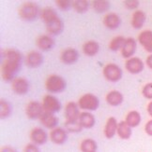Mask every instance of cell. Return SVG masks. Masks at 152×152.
<instances>
[{
  "instance_id": "cell-1",
  "label": "cell",
  "mask_w": 152,
  "mask_h": 152,
  "mask_svg": "<svg viewBox=\"0 0 152 152\" xmlns=\"http://www.w3.org/2000/svg\"><path fill=\"white\" fill-rule=\"evenodd\" d=\"M3 61L1 65V74L3 80L6 82H12L15 75L21 69L22 54L18 50L7 49L2 53Z\"/></svg>"
},
{
  "instance_id": "cell-2",
  "label": "cell",
  "mask_w": 152,
  "mask_h": 152,
  "mask_svg": "<svg viewBox=\"0 0 152 152\" xmlns=\"http://www.w3.org/2000/svg\"><path fill=\"white\" fill-rule=\"evenodd\" d=\"M41 18L46 25V29L50 35H60L64 30V23L53 8H44L41 11Z\"/></svg>"
},
{
  "instance_id": "cell-3",
  "label": "cell",
  "mask_w": 152,
  "mask_h": 152,
  "mask_svg": "<svg viewBox=\"0 0 152 152\" xmlns=\"http://www.w3.org/2000/svg\"><path fill=\"white\" fill-rule=\"evenodd\" d=\"M42 10H39V8L37 3L35 2H24L19 9V16L24 21L32 22L37 19L38 15L41 13Z\"/></svg>"
},
{
  "instance_id": "cell-4",
  "label": "cell",
  "mask_w": 152,
  "mask_h": 152,
  "mask_svg": "<svg viewBox=\"0 0 152 152\" xmlns=\"http://www.w3.org/2000/svg\"><path fill=\"white\" fill-rule=\"evenodd\" d=\"M66 80L58 75H51L46 79L45 88L50 94H60L66 90Z\"/></svg>"
},
{
  "instance_id": "cell-5",
  "label": "cell",
  "mask_w": 152,
  "mask_h": 152,
  "mask_svg": "<svg viewBox=\"0 0 152 152\" xmlns=\"http://www.w3.org/2000/svg\"><path fill=\"white\" fill-rule=\"evenodd\" d=\"M79 108L87 111H95L100 107L99 98L92 94H85L82 95L78 100Z\"/></svg>"
},
{
  "instance_id": "cell-6",
  "label": "cell",
  "mask_w": 152,
  "mask_h": 152,
  "mask_svg": "<svg viewBox=\"0 0 152 152\" xmlns=\"http://www.w3.org/2000/svg\"><path fill=\"white\" fill-rule=\"evenodd\" d=\"M103 77L111 82H117L122 78L123 72L122 69L116 64H108L103 67L102 70Z\"/></svg>"
},
{
  "instance_id": "cell-7",
  "label": "cell",
  "mask_w": 152,
  "mask_h": 152,
  "mask_svg": "<svg viewBox=\"0 0 152 152\" xmlns=\"http://www.w3.org/2000/svg\"><path fill=\"white\" fill-rule=\"evenodd\" d=\"M42 107L45 112L55 114L61 109V103L58 99L52 94H46L42 99Z\"/></svg>"
},
{
  "instance_id": "cell-8",
  "label": "cell",
  "mask_w": 152,
  "mask_h": 152,
  "mask_svg": "<svg viewBox=\"0 0 152 152\" xmlns=\"http://www.w3.org/2000/svg\"><path fill=\"white\" fill-rule=\"evenodd\" d=\"M44 112L42 104L37 101H30L25 107V115L29 120H37L39 118Z\"/></svg>"
},
{
  "instance_id": "cell-9",
  "label": "cell",
  "mask_w": 152,
  "mask_h": 152,
  "mask_svg": "<svg viewBox=\"0 0 152 152\" xmlns=\"http://www.w3.org/2000/svg\"><path fill=\"white\" fill-rule=\"evenodd\" d=\"M11 90L18 95H24L29 90V82L24 77H15L11 82Z\"/></svg>"
},
{
  "instance_id": "cell-10",
  "label": "cell",
  "mask_w": 152,
  "mask_h": 152,
  "mask_svg": "<svg viewBox=\"0 0 152 152\" xmlns=\"http://www.w3.org/2000/svg\"><path fill=\"white\" fill-rule=\"evenodd\" d=\"M30 139L33 144L37 145V146H42L49 139V134H47L44 129L42 128H34L30 133Z\"/></svg>"
},
{
  "instance_id": "cell-11",
  "label": "cell",
  "mask_w": 152,
  "mask_h": 152,
  "mask_svg": "<svg viewBox=\"0 0 152 152\" xmlns=\"http://www.w3.org/2000/svg\"><path fill=\"white\" fill-rule=\"evenodd\" d=\"M65 121H78L80 117L79 105L74 102H69L65 107Z\"/></svg>"
},
{
  "instance_id": "cell-12",
  "label": "cell",
  "mask_w": 152,
  "mask_h": 152,
  "mask_svg": "<svg viewBox=\"0 0 152 152\" xmlns=\"http://www.w3.org/2000/svg\"><path fill=\"white\" fill-rule=\"evenodd\" d=\"M125 67H126V70L130 74H139L144 70L145 64L143 63V61L140 58L138 57H131L130 59H128L127 62L125 63Z\"/></svg>"
},
{
  "instance_id": "cell-13",
  "label": "cell",
  "mask_w": 152,
  "mask_h": 152,
  "mask_svg": "<svg viewBox=\"0 0 152 152\" xmlns=\"http://www.w3.org/2000/svg\"><path fill=\"white\" fill-rule=\"evenodd\" d=\"M49 138L56 145H63L68 139L67 131H66V129H63L61 127H56L51 130Z\"/></svg>"
},
{
  "instance_id": "cell-14",
  "label": "cell",
  "mask_w": 152,
  "mask_h": 152,
  "mask_svg": "<svg viewBox=\"0 0 152 152\" xmlns=\"http://www.w3.org/2000/svg\"><path fill=\"white\" fill-rule=\"evenodd\" d=\"M43 64V56L41 52L33 50L30 51L26 56L25 64L30 68H37L39 67Z\"/></svg>"
},
{
  "instance_id": "cell-15",
  "label": "cell",
  "mask_w": 152,
  "mask_h": 152,
  "mask_svg": "<svg viewBox=\"0 0 152 152\" xmlns=\"http://www.w3.org/2000/svg\"><path fill=\"white\" fill-rule=\"evenodd\" d=\"M39 121L42 124V126H44L46 129L53 130L57 127L58 118L55 114L44 111L42 115L41 116V118H39Z\"/></svg>"
},
{
  "instance_id": "cell-16",
  "label": "cell",
  "mask_w": 152,
  "mask_h": 152,
  "mask_svg": "<svg viewBox=\"0 0 152 152\" xmlns=\"http://www.w3.org/2000/svg\"><path fill=\"white\" fill-rule=\"evenodd\" d=\"M136 49H137V43L135 41V39L133 37H128L126 38V41H125L121 49V54L124 58L130 59L135 53Z\"/></svg>"
},
{
  "instance_id": "cell-17",
  "label": "cell",
  "mask_w": 152,
  "mask_h": 152,
  "mask_svg": "<svg viewBox=\"0 0 152 152\" xmlns=\"http://www.w3.org/2000/svg\"><path fill=\"white\" fill-rule=\"evenodd\" d=\"M121 23V19L119 15H117L116 13L110 12L107 15H105L103 18V24L106 28L115 30L117 29L120 26Z\"/></svg>"
},
{
  "instance_id": "cell-18",
  "label": "cell",
  "mask_w": 152,
  "mask_h": 152,
  "mask_svg": "<svg viewBox=\"0 0 152 152\" xmlns=\"http://www.w3.org/2000/svg\"><path fill=\"white\" fill-rule=\"evenodd\" d=\"M37 46L39 50H42L43 51H48L53 50V48L55 47L56 42L54 40L51 36L48 35H42V36H39L37 38Z\"/></svg>"
},
{
  "instance_id": "cell-19",
  "label": "cell",
  "mask_w": 152,
  "mask_h": 152,
  "mask_svg": "<svg viewBox=\"0 0 152 152\" xmlns=\"http://www.w3.org/2000/svg\"><path fill=\"white\" fill-rule=\"evenodd\" d=\"M117 127H118V123H117L116 118L114 117L108 118L106 123H105L104 130H103L105 137H106L107 139H112V138L116 134Z\"/></svg>"
},
{
  "instance_id": "cell-20",
  "label": "cell",
  "mask_w": 152,
  "mask_h": 152,
  "mask_svg": "<svg viewBox=\"0 0 152 152\" xmlns=\"http://www.w3.org/2000/svg\"><path fill=\"white\" fill-rule=\"evenodd\" d=\"M60 58L61 61L66 64H75L79 59V52L73 48H68L62 51Z\"/></svg>"
},
{
  "instance_id": "cell-21",
  "label": "cell",
  "mask_w": 152,
  "mask_h": 152,
  "mask_svg": "<svg viewBox=\"0 0 152 152\" xmlns=\"http://www.w3.org/2000/svg\"><path fill=\"white\" fill-rule=\"evenodd\" d=\"M138 41L143 46V48L145 50L152 54V31L151 30L143 31L138 36Z\"/></svg>"
},
{
  "instance_id": "cell-22",
  "label": "cell",
  "mask_w": 152,
  "mask_h": 152,
  "mask_svg": "<svg viewBox=\"0 0 152 152\" xmlns=\"http://www.w3.org/2000/svg\"><path fill=\"white\" fill-rule=\"evenodd\" d=\"M79 122H80L83 129H91L94 127L96 123V120L93 114L88 111L82 112L79 117Z\"/></svg>"
},
{
  "instance_id": "cell-23",
  "label": "cell",
  "mask_w": 152,
  "mask_h": 152,
  "mask_svg": "<svg viewBox=\"0 0 152 152\" xmlns=\"http://www.w3.org/2000/svg\"><path fill=\"white\" fill-rule=\"evenodd\" d=\"M147 15L143 10H136L133 12V16H131V26L134 29H140L143 27L144 23H146Z\"/></svg>"
},
{
  "instance_id": "cell-24",
  "label": "cell",
  "mask_w": 152,
  "mask_h": 152,
  "mask_svg": "<svg viewBox=\"0 0 152 152\" xmlns=\"http://www.w3.org/2000/svg\"><path fill=\"white\" fill-rule=\"evenodd\" d=\"M123 94L118 91H111L106 95V102L112 107H117L123 103Z\"/></svg>"
},
{
  "instance_id": "cell-25",
  "label": "cell",
  "mask_w": 152,
  "mask_h": 152,
  "mask_svg": "<svg viewBox=\"0 0 152 152\" xmlns=\"http://www.w3.org/2000/svg\"><path fill=\"white\" fill-rule=\"evenodd\" d=\"M116 134L118 136H119V138H121V139L128 140L130 138L131 134H133V131H131V127L129 126L126 121H122L120 122H118Z\"/></svg>"
},
{
  "instance_id": "cell-26",
  "label": "cell",
  "mask_w": 152,
  "mask_h": 152,
  "mask_svg": "<svg viewBox=\"0 0 152 152\" xmlns=\"http://www.w3.org/2000/svg\"><path fill=\"white\" fill-rule=\"evenodd\" d=\"M141 120H142V118L139 112L136 110H131L127 114L125 121H126L129 126H130L131 128H135L140 124Z\"/></svg>"
},
{
  "instance_id": "cell-27",
  "label": "cell",
  "mask_w": 152,
  "mask_h": 152,
  "mask_svg": "<svg viewBox=\"0 0 152 152\" xmlns=\"http://www.w3.org/2000/svg\"><path fill=\"white\" fill-rule=\"evenodd\" d=\"M99 50H100V45H99L97 41H94V40L87 41L83 45V51H84V53L87 56L96 55L99 52Z\"/></svg>"
},
{
  "instance_id": "cell-28",
  "label": "cell",
  "mask_w": 152,
  "mask_h": 152,
  "mask_svg": "<svg viewBox=\"0 0 152 152\" xmlns=\"http://www.w3.org/2000/svg\"><path fill=\"white\" fill-rule=\"evenodd\" d=\"M97 148V142L92 138H85L80 143V150L82 152H96Z\"/></svg>"
},
{
  "instance_id": "cell-29",
  "label": "cell",
  "mask_w": 152,
  "mask_h": 152,
  "mask_svg": "<svg viewBox=\"0 0 152 152\" xmlns=\"http://www.w3.org/2000/svg\"><path fill=\"white\" fill-rule=\"evenodd\" d=\"M111 3L107 0H95L92 1V8L98 13H103L109 10Z\"/></svg>"
},
{
  "instance_id": "cell-30",
  "label": "cell",
  "mask_w": 152,
  "mask_h": 152,
  "mask_svg": "<svg viewBox=\"0 0 152 152\" xmlns=\"http://www.w3.org/2000/svg\"><path fill=\"white\" fill-rule=\"evenodd\" d=\"M12 112V107L11 104L4 99L0 100V117H1L2 120L4 118H9Z\"/></svg>"
},
{
  "instance_id": "cell-31",
  "label": "cell",
  "mask_w": 152,
  "mask_h": 152,
  "mask_svg": "<svg viewBox=\"0 0 152 152\" xmlns=\"http://www.w3.org/2000/svg\"><path fill=\"white\" fill-rule=\"evenodd\" d=\"M126 41V38L122 36H117L114 37L109 43V49L112 51H117L118 50H121L123 45Z\"/></svg>"
},
{
  "instance_id": "cell-32",
  "label": "cell",
  "mask_w": 152,
  "mask_h": 152,
  "mask_svg": "<svg viewBox=\"0 0 152 152\" xmlns=\"http://www.w3.org/2000/svg\"><path fill=\"white\" fill-rule=\"evenodd\" d=\"M89 8V2L87 0H75L72 1V9L77 13L87 12Z\"/></svg>"
},
{
  "instance_id": "cell-33",
  "label": "cell",
  "mask_w": 152,
  "mask_h": 152,
  "mask_svg": "<svg viewBox=\"0 0 152 152\" xmlns=\"http://www.w3.org/2000/svg\"><path fill=\"white\" fill-rule=\"evenodd\" d=\"M65 129L70 133H80L83 130L80 122L78 121H65Z\"/></svg>"
},
{
  "instance_id": "cell-34",
  "label": "cell",
  "mask_w": 152,
  "mask_h": 152,
  "mask_svg": "<svg viewBox=\"0 0 152 152\" xmlns=\"http://www.w3.org/2000/svg\"><path fill=\"white\" fill-rule=\"evenodd\" d=\"M56 4L62 10H68L72 7V1L70 0H56Z\"/></svg>"
},
{
  "instance_id": "cell-35",
  "label": "cell",
  "mask_w": 152,
  "mask_h": 152,
  "mask_svg": "<svg viewBox=\"0 0 152 152\" xmlns=\"http://www.w3.org/2000/svg\"><path fill=\"white\" fill-rule=\"evenodd\" d=\"M142 94L145 98L152 100V82L148 83L144 86L142 90Z\"/></svg>"
},
{
  "instance_id": "cell-36",
  "label": "cell",
  "mask_w": 152,
  "mask_h": 152,
  "mask_svg": "<svg viewBox=\"0 0 152 152\" xmlns=\"http://www.w3.org/2000/svg\"><path fill=\"white\" fill-rule=\"evenodd\" d=\"M124 6L126 7L128 10H135L139 7L140 2L137 1V0H126L124 1Z\"/></svg>"
},
{
  "instance_id": "cell-37",
  "label": "cell",
  "mask_w": 152,
  "mask_h": 152,
  "mask_svg": "<svg viewBox=\"0 0 152 152\" xmlns=\"http://www.w3.org/2000/svg\"><path fill=\"white\" fill-rule=\"evenodd\" d=\"M24 152H41V150H39V148L37 145L30 143V144H27L24 147Z\"/></svg>"
},
{
  "instance_id": "cell-38",
  "label": "cell",
  "mask_w": 152,
  "mask_h": 152,
  "mask_svg": "<svg viewBox=\"0 0 152 152\" xmlns=\"http://www.w3.org/2000/svg\"><path fill=\"white\" fill-rule=\"evenodd\" d=\"M145 132L149 136H152V120L148 121L145 125Z\"/></svg>"
},
{
  "instance_id": "cell-39",
  "label": "cell",
  "mask_w": 152,
  "mask_h": 152,
  "mask_svg": "<svg viewBox=\"0 0 152 152\" xmlns=\"http://www.w3.org/2000/svg\"><path fill=\"white\" fill-rule=\"evenodd\" d=\"M0 152H17V150L11 146H4Z\"/></svg>"
},
{
  "instance_id": "cell-40",
  "label": "cell",
  "mask_w": 152,
  "mask_h": 152,
  "mask_svg": "<svg viewBox=\"0 0 152 152\" xmlns=\"http://www.w3.org/2000/svg\"><path fill=\"white\" fill-rule=\"evenodd\" d=\"M146 64H147V65H148V66L150 69H152V54H150L149 56H148L147 61H146Z\"/></svg>"
},
{
  "instance_id": "cell-41",
  "label": "cell",
  "mask_w": 152,
  "mask_h": 152,
  "mask_svg": "<svg viewBox=\"0 0 152 152\" xmlns=\"http://www.w3.org/2000/svg\"><path fill=\"white\" fill-rule=\"evenodd\" d=\"M147 110H148V113L149 114L150 117H152V101H150L147 107Z\"/></svg>"
},
{
  "instance_id": "cell-42",
  "label": "cell",
  "mask_w": 152,
  "mask_h": 152,
  "mask_svg": "<svg viewBox=\"0 0 152 152\" xmlns=\"http://www.w3.org/2000/svg\"><path fill=\"white\" fill-rule=\"evenodd\" d=\"M96 152H97V151H96Z\"/></svg>"
}]
</instances>
